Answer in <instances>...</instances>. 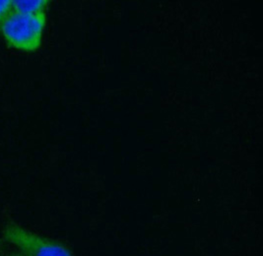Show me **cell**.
I'll list each match as a JSON object with an SVG mask.
<instances>
[{
	"label": "cell",
	"mask_w": 263,
	"mask_h": 256,
	"mask_svg": "<svg viewBox=\"0 0 263 256\" xmlns=\"http://www.w3.org/2000/svg\"><path fill=\"white\" fill-rule=\"evenodd\" d=\"M47 12L28 14L11 10L1 28L6 44L12 49L35 52L42 47Z\"/></svg>",
	"instance_id": "1"
},
{
	"label": "cell",
	"mask_w": 263,
	"mask_h": 256,
	"mask_svg": "<svg viewBox=\"0 0 263 256\" xmlns=\"http://www.w3.org/2000/svg\"><path fill=\"white\" fill-rule=\"evenodd\" d=\"M3 238L27 256H74L66 244L32 232L20 224L8 221L3 226Z\"/></svg>",
	"instance_id": "2"
},
{
	"label": "cell",
	"mask_w": 263,
	"mask_h": 256,
	"mask_svg": "<svg viewBox=\"0 0 263 256\" xmlns=\"http://www.w3.org/2000/svg\"><path fill=\"white\" fill-rule=\"evenodd\" d=\"M49 3L48 0H13L12 10L28 14L47 12Z\"/></svg>",
	"instance_id": "3"
},
{
	"label": "cell",
	"mask_w": 263,
	"mask_h": 256,
	"mask_svg": "<svg viewBox=\"0 0 263 256\" xmlns=\"http://www.w3.org/2000/svg\"><path fill=\"white\" fill-rule=\"evenodd\" d=\"M13 0H0V31L7 16L12 10Z\"/></svg>",
	"instance_id": "4"
},
{
	"label": "cell",
	"mask_w": 263,
	"mask_h": 256,
	"mask_svg": "<svg viewBox=\"0 0 263 256\" xmlns=\"http://www.w3.org/2000/svg\"><path fill=\"white\" fill-rule=\"evenodd\" d=\"M7 256H27L25 255L24 253H22V252H17V253H11V254H8Z\"/></svg>",
	"instance_id": "5"
},
{
	"label": "cell",
	"mask_w": 263,
	"mask_h": 256,
	"mask_svg": "<svg viewBox=\"0 0 263 256\" xmlns=\"http://www.w3.org/2000/svg\"><path fill=\"white\" fill-rule=\"evenodd\" d=\"M3 246H4V242L2 241V240H0V251L2 250V248H3Z\"/></svg>",
	"instance_id": "6"
}]
</instances>
